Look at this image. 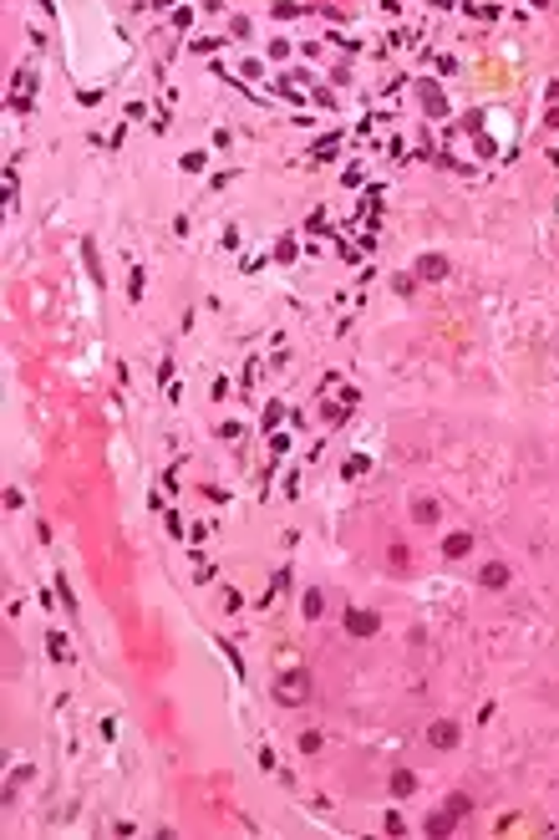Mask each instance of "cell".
<instances>
[{
  "instance_id": "cell-7",
  "label": "cell",
  "mask_w": 559,
  "mask_h": 840,
  "mask_svg": "<svg viewBox=\"0 0 559 840\" xmlns=\"http://www.w3.org/2000/svg\"><path fill=\"white\" fill-rule=\"evenodd\" d=\"M412 520L417 525H437V499H427V494L412 499Z\"/></svg>"
},
{
  "instance_id": "cell-4",
  "label": "cell",
  "mask_w": 559,
  "mask_h": 840,
  "mask_svg": "<svg viewBox=\"0 0 559 840\" xmlns=\"http://www.w3.org/2000/svg\"><path fill=\"white\" fill-rule=\"evenodd\" d=\"M427 744H432V748H452V744H458V723L437 718L432 728H427Z\"/></svg>"
},
{
  "instance_id": "cell-6",
  "label": "cell",
  "mask_w": 559,
  "mask_h": 840,
  "mask_svg": "<svg viewBox=\"0 0 559 840\" xmlns=\"http://www.w3.org/2000/svg\"><path fill=\"white\" fill-rule=\"evenodd\" d=\"M468 550H473V535H468V529H458V535L443 540V555H448V560H463Z\"/></svg>"
},
{
  "instance_id": "cell-11",
  "label": "cell",
  "mask_w": 559,
  "mask_h": 840,
  "mask_svg": "<svg viewBox=\"0 0 559 840\" xmlns=\"http://www.w3.org/2000/svg\"><path fill=\"white\" fill-rule=\"evenodd\" d=\"M452 820H458L452 810H443V815H432V820H427V835H448V830H452Z\"/></svg>"
},
{
  "instance_id": "cell-13",
  "label": "cell",
  "mask_w": 559,
  "mask_h": 840,
  "mask_svg": "<svg viewBox=\"0 0 559 840\" xmlns=\"http://www.w3.org/2000/svg\"><path fill=\"white\" fill-rule=\"evenodd\" d=\"M448 810H452V815H468V810H473V799H468V795H452Z\"/></svg>"
},
{
  "instance_id": "cell-3",
  "label": "cell",
  "mask_w": 559,
  "mask_h": 840,
  "mask_svg": "<svg viewBox=\"0 0 559 840\" xmlns=\"http://www.w3.org/2000/svg\"><path fill=\"white\" fill-rule=\"evenodd\" d=\"M376 627H382V622H376V611H361V606H351V611H346V631H351V637H376Z\"/></svg>"
},
{
  "instance_id": "cell-1",
  "label": "cell",
  "mask_w": 559,
  "mask_h": 840,
  "mask_svg": "<svg viewBox=\"0 0 559 840\" xmlns=\"http://www.w3.org/2000/svg\"><path fill=\"white\" fill-rule=\"evenodd\" d=\"M275 697L285 708H300L305 697H310V672L305 667H285L280 678H275Z\"/></svg>"
},
{
  "instance_id": "cell-9",
  "label": "cell",
  "mask_w": 559,
  "mask_h": 840,
  "mask_svg": "<svg viewBox=\"0 0 559 840\" xmlns=\"http://www.w3.org/2000/svg\"><path fill=\"white\" fill-rule=\"evenodd\" d=\"M300 611L310 616V622H316V616L326 611V596H320V591H305V596H300Z\"/></svg>"
},
{
  "instance_id": "cell-10",
  "label": "cell",
  "mask_w": 559,
  "mask_h": 840,
  "mask_svg": "<svg viewBox=\"0 0 559 840\" xmlns=\"http://www.w3.org/2000/svg\"><path fill=\"white\" fill-rule=\"evenodd\" d=\"M412 790H417V779H412L407 769H397V774H392V795H397V799H407Z\"/></svg>"
},
{
  "instance_id": "cell-5",
  "label": "cell",
  "mask_w": 559,
  "mask_h": 840,
  "mask_svg": "<svg viewBox=\"0 0 559 840\" xmlns=\"http://www.w3.org/2000/svg\"><path fill=\"white\" fill-rule=\"evenodd\" d=\"M478 580H483L488 591H503V586H509V565H503V560H488V565H483V576H478Z\"/></svg>"
},
{
  "instance_id": "cell-14",
  "label": "cell",
  "mask_w": 559,
  "mask_h": 840,
  "mask_svg": "<svg viewBox=\"0 0 559 840\" xmlns=\"http://www.w3.org/2000/svg\"><path fill=\"white\" fill-rule=\"evenodd\" d=\"M544 123H549V127H559V107H549V118H544Z\"/></svg>"
},
{
  "instance_id": "cell-2",
  "label": "cell",
  "mask_w": 559,
  "mask_h": 840,
  "mask_svg": "<svg viewBox=\"0 0 559 840\" xmlns=\"http://www.w3.org/2000/svg\"><path fill=\"white\" fill-rule=\"evenodd\" d=\"M412 275H417V280H427V286H437V280L448 275V260L427 250V255H417V270H412Z\"/></svg>"
},
{
  "instance_id": "cell-12",
  "label": "cell",
  "mask_w": 559,
  "mask_h": 840,
  "mask_svg": "<svg viewBox=\"0 0 559 840\" xmlns=\"http://www.w3.org/2000/svg\"><path fill=\"white\" fill-rule=\"evenodd\" d=\"M46 647H51V657H72V652H67V637H61V631H51V637H46Z\"/></svg>"
},
{
  "instance_id": "cell-8",
  "label": "cell",
  "mask_w": 559,
  "mask_h": 840,
  "mask_svg": "<svg viewBox=\"0 0 559 840\" xmlns=\"http://www.w3.org/2000/svg\"><path fill=\"white\" fill-rule=\"evenodd\" d=\"M422 107L432 112V118H443V112H448V102H443V92H437L432 82H422Z\"/></svg>"
}]
</instances>
